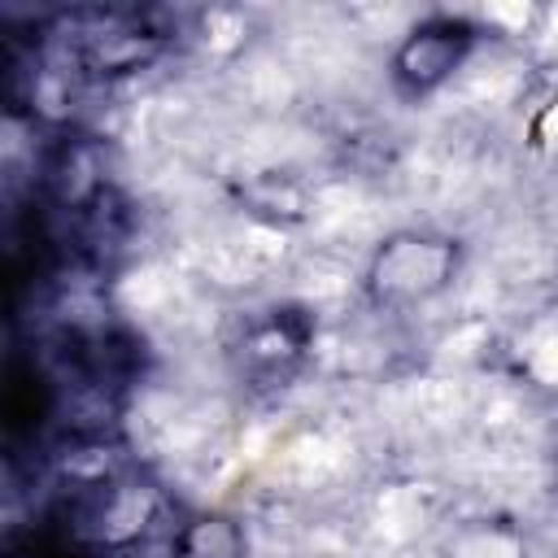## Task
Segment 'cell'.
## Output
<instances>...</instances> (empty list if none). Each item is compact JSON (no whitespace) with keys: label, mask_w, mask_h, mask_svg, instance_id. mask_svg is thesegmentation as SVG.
<instances>
[{"label":"cell","mask_w":558,"mask_h":558,"mask_svg":"<svg viewBox=\"0 0 558 558\" xmlns=\"http://www.w3.org/2000/svg\"><path fill=\"white\" fill-rule=\"evenodd\" d=\"M170 558H248L244 523L227 510L187 514L170 532Z\"/></svg>","instance_id":"obj_5"},{"label":"cell","mask_w":558,"mask_h":558,"mask_svg":"<svg viewBox=\"0 0 558 558\" xmlns=\"http://www.w3.org/2000/svg\"><path fill=\"white\" fill-rule=\"evenodd\" d=\"M462 270V244L432 227H401L388 231L362 270V292L375 310H418L453 288Z\"/></svg>","instance_id":"obj_1"},{"label":"cell","mask_w":558,"mask_h":558,"mask_svg":"<svg viewBox=\"0 0 558 558\" xmlns=\"http://www.w3.org/2000/svg\"><path fill=\"white\" fill-rule=\"evenodd\" d=\"M161 48H166V35L144 22H105L83 35L78 57L96 78H113V74H131L148 65Z\"/></svg>","instance_id":"obj_4"},{"label":"cell","mask_w":558,"mask_h":558,"mask_svg":"<svg viewBox=\"0 0 558 558\" xmlns=\"http://www.w3.org/2000/svg\"><path fill=\"white\" fill-rule=\"evenodd\" d=\"M310 318L305 310H292V305H270V310H257L240 323V336L231 340V366H235V379L253 392H275L283 388L305 353H310Z\"/></svg>","instance_id":"obj_3"},{"label":"cell","mask_w":558,"mask_h":558,"mask_svg":"<svg viewBox=\"0 0 558 558\" xmlns=\"http://www.w3.org/2000/svg\"><path fill=\"white\" fill-rule=\"evenodd\" d=\"M549 462H554V480H558V414L549 423Z\"/></svg>","instance_id":"obj_6"},{"label":"cell","mask_w":558,"mask_h":558,"mask_svg":"<svg viewBox=\"0 0 558 558\" xmlns=\"http://www.w3.org/2000/svg\"><path fill=\"white\" fill-rule=\"evenodd\" d=\"M475 39H480V26L458 13H432V17L414 22L388 61V78H392L397 96H405V100L436 96L466 65Z\"/></svg>","instance_id":"obj_2"}]
</instances>
